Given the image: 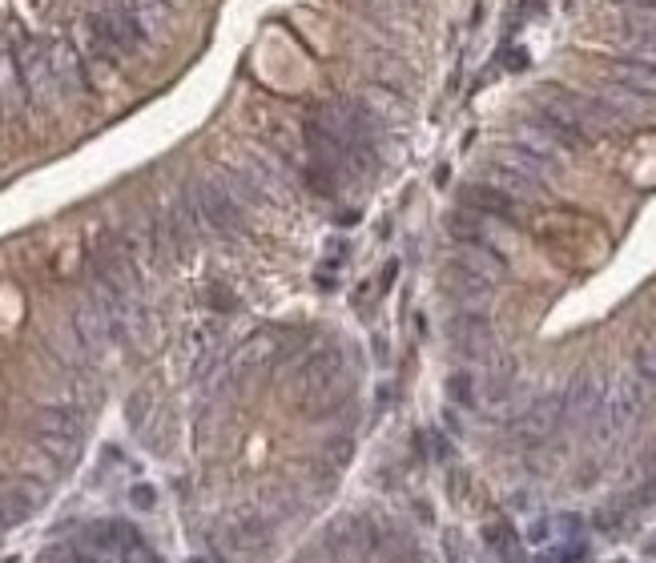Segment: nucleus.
<instances>
[{"label":"nucleus","mask_w":656,"mask_h":563,"mask_svg":"<svg viewBox=\"0 0 656 563\" xmlns=\"http://www.w3.org/2000/svg\"><path fill=\"white\" fill-rule=\"evenodd\" d=\"M141 45H145V29L133 21L125 0H113V4L85 16V48L97 65H121Z\"/></svg>","instance_id":"1"},{"label":"nucleus","mask_w":656,"mask_h":563,"mask_svg":"<svg viewBox=\"0 0 656 563\" xmlns=\"http://www.w3.org/2000/svg\"><path fill=\"white\" fill-rule=\"evenodd\" d=\"M12 65H17L21 93L29 97V101L45 106V101H53V97L61 93L53 60H48V45H41V41H24V45L17 48V57H12Z\"/></svg>","instance_id":"2"},{"label":"nucleus","mask_w":656,"mask_h":563,"mask_svg":"<svg viewBox=\"0 0 656 563\" xmlns=\"http://www.w3.org/2000/svg\"><path fill=\"white\" fill-rule=\"evenodd\" d=\"M189 201H194V210H198V222H206L210 230H238V218H242V210H238V198L234 189L222 186L218 177H206V181H198L194 186V194H189Z\"/></svg>","instance_id":"3"},{"label":"nucleus","mask_w":656,"mask_h":563,"mask_svg":"<svg viewBox=\"0 0 656 563\" xmlns=\"http://www.w3.org/2000/svg\"><path fill=\"white\" fill-rule=\"evenodd\" d=\"M604 77H609L616 89L641 97V101H656V65L641 57H616L604 65Z\"/></svg>","instance_id":"4"},{"label":"nucleus","mask_w":656,"mask_h":563,"mask_svg":"<svg viewBox=\"0 0 656 563\" xmlns=\"http://www.w3.org/2000/svg\"><path fill=\"white\" fill-rule=\"evenodd\" d=\"M48 60H53V73H57L61 93H81V89H89L85 57L69 45V41H57V45H48Z\"/></svg>","instance_id":"5"},{"label":"nucleus","mask_w":656,"mask_h":563,"mask_svg":"<svg viewBox=\"0 0 656 563\" xmlns=\"http://www.w3.org/2000/svg\"><path fill=\"white\" fill-rule=\"evenodd\" d=\"M463 206H471V210L480 213V218H504V222H512L520 210L516 198H507L504 189L495 186H471L463 189Z\"/></svg>","instance_id":"6"},{"label":"nucleus","mask_w":656,"mask_h":563,"mask_svg":"<svg viewBox=\"0 0 656 563\" xmlns=\"http://www.w3.org/2000/svg\"><path fill=\"white\" fill-rule=\"evenodd\" d=\"M488 177H492L495 189H504L507 198H516V201L539 198V194H544V181H539V177L524 174V169H516V165H507V162H495Z\"/></svg>","instance_id":"7"},{"label":"nucleus","mask_w":656,"mask_h":563,"mask_svg":"<svg viewBox=\"0 0 656 563\" xmlns=\"http://www.w3.org/2000/svg\"><path fill=\"white\" fill-rule=\"evenodd\" d=\"M636 407H641V390L624 378V383H616V390H612V402H609V411L616 415V419H633L636 415Z\"/></svg>","instance_id":"8"},{"label":"nucleus","mask_w":656,"mask_h":563,"mask_svg":"<svg viewBox=\"0 0 656 563\" xmlns=\"http://www.w3.org/2000/svg\"><path fill=\"white\" fill-rule=\"evenodd\" d=\"M641 375H645L648 383H656V346L641 351Z\"/></svg>","instance_id":"9"},{"label":"nucleus","mask_w":656,"mask_h":563,"mask_svg":"<svg viewBox=\"0 0 656 563\" xmlns=\"http://www.w3.org/2000/svg\"><path fill=\"white\" fill-rule=\"evenodd\" d=\"M624 9H641V12H656V0H621Z\"/></svg>","instance_id":"10"}]
</instances>
